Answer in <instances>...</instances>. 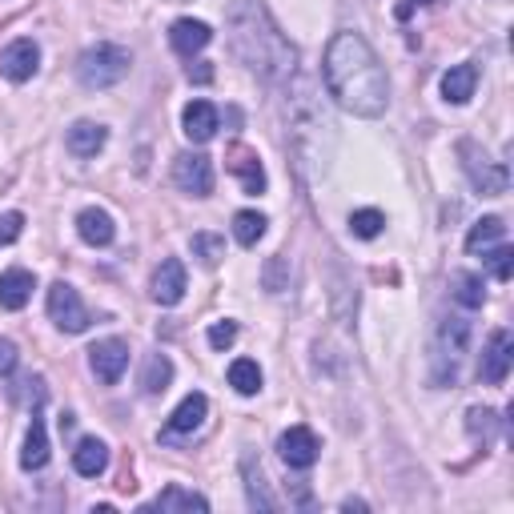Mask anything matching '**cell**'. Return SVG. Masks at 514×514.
<instances>
[{
	"label": "cell",
	"mask_w": 514,
	"mask_h": 514,
	"mask_svg": "<svg viewBox=\"0 0 514 514\" xmlns=\"http://www.w3.org/2000/svg\"><path fill=\"white\" fill-rule=\"evenodd\" d=\"M326 89L354 117H382L390 109V77L362 33H338L326 45Z\"/></svg>",
	"instance_id": "obj_1"
},
{
	"label": "cell",
	"mask_w": 514,
	"mask_h": 514,
	"mask_svg": "<svg viewBox=\"0 0 514 514\" xmlns=\"http://www.w3.org/2000/svg\"><path fill=\"white\" fill-rule=\"evenodd\" d=\"M229 25V45L262 81H290L298 73V49L286 41V33L274 25L270 9L262 0H233L225 17Z\"/></svg>",
	"instance_id": "obj_2"
},
{
	"label": "cell",
	"mask_w": 514,
	"mask_h": 514,
	"mask_svg": "<svg viewBox=\"0 0 514 514\" xmlns=\"http://www.w3.org/2000/svg\"><path fill=\"white\" fill-rule=\"evenodd\" d=\"M314 93H310V81H298V97H294V129H290V137H294V149L302 153V157H310V161H322L326 153H322V137L330 141L334 137V125H330V117H326V109L318 105V101H310ZM326 165V161H322Z\"/></svg>",
	"instance_id": "obj_3"
},
{
	"label": "cell",
	"mask_w": 514,
	"mask_h": 514,
	"mask_svg": "<svg viewBox=\"0 0 514 514\" xmlns=\"http://www.w3.org/2000/svg\"><path fill=\"white\" fill-rule=\"evenodd\" d=\"M129 69H133L129 49L109 45V41L85 49L81 61H77V77H81L85 89H113V85H121V81L129 77Z\"/></svg>",
	"instance_id": "obj_4"
},
{
	"label": "cell",
	"mask_w": 514,
	"mask_h": 514,
	"mask_svg": "<svg viewBox=\"0 0 514 514\" xmlns=\"http://www.w3.org/2000/svg\"><path fill=\"white\" fill-rule=\"evenodd\" d=\"M470 350V322L466 318H442V330H438V346H434V366H438V382H454L458 378V366Z\"/></svg>",
	"instance_id": "obj_5"
},
{
	"label": "cell",
	"mask_w": 514,
	"mask_h": 514,
	"mask_svg": "<svg viewBox=\"0 0 514 514\" xmlns=\"http://www.w3.org/2000/svg\"><path fill=\"white\" fill-rule=\"evenodd\" d=\"M458 153H462V165H466V173H470V185H474L482 197H502V193H506L510 173H506L502 161H490V157H486L478 145H470V141H462Z\"/></svg>",
	"instance_id": "obj_6"
},
{
	"label": "cell",
	"mask_w": 514,
	"mask_h": 514,
	"mask_svg": "<svg viewBox=\"0 0 514 514\" xmlns=\"http://www.w3.org/2000/svg\"><path fill=\"white\" fill-rule=\"evenodd\" d=\"M49 318H53V326L57 330H65V334H85L89 330V310H85V302H81V294L69 286V282H57L53 290H49Z\"/></svg>",
	"instance_id": "obj_7"
},
{
	"label": "cell",
	"mask_w": 514,
	"mask_h": 514,
	"mask_svg": "<svg viewBox=\"0 0 514 514\" xmlns=\"http://www.w3.org/2000/svg\"><path fill=\"white\" fill-rule=\"evenodd\" d=\"M173 181L189 197H209L213 193V161L205 153H181L173 161Z\"/></svg>",
	"instance_id": "obj_8"
},
{
	"label": "cell",
	"mask_w": 514,
	"mask_h": 514,
	"mask_svg": "<svg viewBox=\"0 0 514 514\" xmlns=\"http://www.w3.org/2000/svg\"><path fill=\"white\" fill-rule=\"evenodd\" d=\"M37 69H41V49L33 37H17L13 45H5V53H0V73H5L13 85L33 81Z\"/></svg>",
	"instance_id": "obj_9"
},
{
	"label": "cell",
	"mask_w": 514,
	"mask_h": 514,
	"mask_svg": "<svg viewBox=\"0 0 514 514\" xmlns=\"http://www.w3.org/2000/svg\"><path fill=\"white\" fill-rule=\"evenodd\" d=\"M278 454H282V462L290 470H310L318 462V454H322V442H318V434L310 426H290L278 438Z\"/></svg>",
	"instance_id": "obj_10"
},
{
	"label": "cell",
	"mask_w": 514,
	"mask_h": 514,
	"mask_svg": "<svg viewBox=\"0 0 514 514\" xmlns=\"http://www.w3.org/2000/svg\"><path fill=\"white\" fill-rule=\"evenodd\" d=\"M89 366H93L97 382L117 386V382H121V374L129 370V346H125L121 338H101V342L89 350Z\"/></svg>",
	"instance_id": "obj_11"
},
{
	"label": "cell",
	"mask_w": 514,
	"mask_h": 514,
	"mask_svg": "<svg viewBox=\"0 0 514 514\" xmlns=\"http://www.w3.org/2000/svg\"><path fill=\"white\" fill-rule=\"evenodd\" d=\"M510 362H514V342H510V330H494L486 350H482V362H478V374L486 386H502L506 374H510Z\"/></svg>",
	"instance_id": "obj_12"
},
{
	"label": "cell",
	"mask_w": 514,
	"mask_h": 514,
	"mask_svg": "<svg viewBox=\"0 0 514 514\" xmlns=\"http://www.w3.org/2000/svg\"><path fill=\"white\" fill-rule=\"evenodd\" d=\"M225 165H229V173L241 181V189H245L249 197L266 193V169H262V161H257V153H253V149L233 145V149H229V157H225Z\"/></svg>",
	"instance_id": "obj_13"
},
{
	"label": "cell",
	"mask_w": 514,
	"mask_h": 514,
	"mask_svg": "<svg viewBox=\"0 0 514 514\" xmlns=\"http://www.w3.org/2000/svg\"><path fill=\"white\" fill-rule=\"evenodd\" d=\"M185 298V266L177 257H165L153 274V302L157 306H177Z\"/></svg>",
	"instance_id": "obj_14"
},
{
	"label": "cell",
	"mask_w": 514,
	"mask_h": 514,
	"mask_svg": "<svg viewBox=\"0 0 514 514\" xmlns=\"http://www.w3.org/2000/svg\"><path fill=\"white\" fill-rule=\"evenodd\" d=\"M181 125H185V137L193 141V145H205V141H213L217 137V105H209V101H189L185 105V113H181Z\"/></svg>",
	"instance_id": "obj_15"
},
{
	"label": "cell",
	"mask_w": 514,
	"mask_h": 514,
	"mask_svg": "<svg viewBox=\"0 0 514 514\" xmlns=\"http://www.w3.org/2000/svg\"><path fill=\"white\" fill-rule=\"evenodd\" d=\"M209 41H213V29H209L205 21H193V17H181V21H173V29H169V45H173V53H181V57L201 53Z\"/></svg>",
	"instance_id": "obj_16"
},
{
	"label": "cell",
	"mask_w": 514,
	"mask_h": 514,
	"mask_svg": "<svg viewBox=\"0 0 514 514\" xmlns=\"http://www.w3.org/2000/svg\"><path fill=\"white\" fill-rule=\"evenodd\" d=\"M105 141H109V129L97 125V121H77V125L65 133V149H69L73 157H97V153L105 149Z\"/></svg>",
	"instance_id": "obj_17"
},
{
	"label": "cell",
	"mask_w": 514,
	"mask_h": 514,
	"mask_svg": "<svg viewBox=\"0 0 514 514\" xmlns=\"http://www.w3.org/2000/svg\"><path fill=\"white\" fill-rule=\"evenodd\" d=\"M77 233H81L85 245H109V241L117 237V225H113V217H109L105 209L89 205V209L77 213Z\"/></svg>",
	"instance_id": "obj_18"
},
{
	"label": "cell",
	"mask_w": 514,
	"mask_h": 514,
	"mask_svg": "<svg viewBox=\"0 0 514 514\" xmlns=\"http://www.w3.org/2000/svg\"><path fill=\"white\" fill-rule=\"evenodd\" d=\"M205 414H209V398L193 390V394H185L181 406L169 414V426H165V430H169V434H193V430L205 422Z\"/></svg>",
	"instance_id": "obj_19"
},
{
	"label": "cell",
	"mask_w": 514,
	"mask_h": 514,
	"mask_svg": "<svg viewBox=\"0 0 514 514\" xmlns=\"http://www.w3.org/2000/svg\"><path fill=\"white\" fill-rule=\"evenodd\" d=\"M33 286H37V278L29 270H5L0 274V306L5 310H25L29 298H33Z\"/></svg>",
	"instance_id": "obj_20"
},
{
	"label": "cell",
	"mask_w": 514,
	"mask_h": 514,
	"mask_svg": "<svg viewBox=\"0 0 514 514\" xmlns=\"http://www.w3.org/2000/svg\"><path fill=\"white\" fill-rule=\"evenodd\" d=\"M153 510H165V514H205L209 502H205L197 490H185V486L173 482V486H165V490L157 494Z\"/></svg>",
	"instance_id": "obj_21"
},
{
	"label": "cell",
	"mask_w": 514,
	"mask_h": 514,
	"mask_svg": "<svg viewBox=\"0 0 514 514\" xmlns=\"http://www.w3.org/2000/svg\"><path fill=\"white\" fill-rule=\"evenodd\" d=\"M474 85H478V69L466 61V65H454L442 73V97L450 105H466L474 97Z\"/></svg>",
	"instance_id": "obj_22"
},
{
	"label": "cell",
	"mask_w": 514,
	"mask_h": 514,
	"mask_svg": "<svg viewBox=\"0 0 514 514\" xmlns=\"http://www.w3.org/2000/svg\"><path fill=\"white\" fill-rule=\"evenodd\" d=\"M105 466H109V446L101 438H81L73 450V470L81 478H97V474H105Z\"/></svg>",
	"instance_id": "obj_23"
},
{
	"label": "cell",
	"mask_w": 514,
	"mask_h": 514,
	"mask_svg": "<svg viewBox=\"0 0 514 514\" xmlns=\"http://www.w3.org/2000/svg\"><path fill=\"white\" fill-rule=\"evenodd\" d=\"M241 474H245V494H249V506H257V510H278V506H282V502L270 494L266 474H262V466H257L253 458H245V462H241Z\"/></svg>",
	"instance_id": "obj_24"
},
{
	"label": "cell",
	"mask_w": 514,
	"mask_h": 514,
	"mask_svg": "<svg viewBox=\"0 0 514 514\" xmlns=\"http://www.w3.org/2000/svg\"><path fill=\"white\" fill-rule=\"evenodd\" d=\"M498 241H506V221L502 217H482V221H474L470 225V233H466V253H486L490 245H498Z\"/></svg>",
	"instance_id": "obj_25"
},
{
	"label": "cell",
	"mask_w": 514,
	"mask_h": 514,
	"mask_svg": "<svg viewBox=\"0 0 514 514\" xmlns=\"http://www.w3.org/2000/svg\"><path fill=\"white\" fill-rule=\"evenodd\" d=\"M49 462V430L41 418H33L29 434H25V450H21V466L25 470H41Z\"/></svg>",
	"instance_id": "obj_26"
},
{
	"label": "cell",
	"mask_w": 514,
	"mask_h": 514,
	"mask_svg": "<svg viewBox=\"0 0 514 514\" xmlns=\"http://www.w3.org/2000/svg\"><path fill=\"white\" fill-rule=\"evenodd\" d=\"M169 382H173V362H169L165 354H153V358L145 362V370H141V390L153 398V394H165Z\"/></svg>",
	"instance_id": "obj_27"
},
{
	"label": "cell",
	"mask_w": 514,
	"mask_h": 514,
	"mask_svg": "<svg viewBox=\"0 0 514 514\" xmlns=\"http://www.w3.org/2000/svg\"><path fill=\"white\" fill-rule=\"evenodd\" d=\"M229 386H233L237 394L253 398L257 390H262V366H257L253 358H237V362L229 366Z\"/></svg>",
	"instance_id": "obj_28"
},
{
	"label": "cell",
	"mask_w": 514,
	"mask_h": 514,
	"mask_svg": "<svg viewBox=\"0 0 514 514\" xmlns=\"http://www.w3.org/2000/svg\"><path fill=\"white\" fill-rule=\"evenodd\" d=\"M266 225H270V221H266L262 213H257V209H241V213H233V237H237L245 249L266 237Z\"/></svg>",
	"instance_id": "obj_29"
},
{
	"label": "cell",
	"mask_w": 514,
	"mask_h": 514,
	"mask_svg": "<svg viewBox=\"0 0 514 514\" xmlns=\"http://www.w3.org/2000/svg\"><path fill=\"white\" fill-rule=\"evenodd\" d=\"M450 294H454V302L466 306V310H478V306L486 302L482 278H474V274H454V278H450Z\"/></svg>",
	"instance_id": "obj_30"
},
{
	"label": "cell",
	"mask_w": 514,
	"mask_h": 514,
	"mask_svg": "<svg viewBox=\"0 0 514 514\" xmlns=\"http://www.w3.org/2000/svg\"><path fill=\"white\" fill-rule=\"evenodd\" d=\"M193 257H197V262L201 266H217L221 262V257H225V241L217 237V233H193Z\"/></svg>",
	"instance_id": "obj_31"
},
{
	"label": "cell",
	"mask_w": 514,
	"mask_h": 514,
	"mask_svg": "<svg viewBox=\"0 0 514 514\" xmlns=\"http://www.w3.org/2000/svg\"><path fill=\"white\" fill-rule=\"evenodd\" d=\"M382 225H386V217H382L378 209H354V213H350V229H354V237H362V241L378 237Z\"/></svg>",
	"instance_id": "obj_32"
},
{
	"label": "cell",
	"mask_w": 514,
	"mask_h": 514,
	"mask_svg": "<svg viewBox=\"0 0 514 514\" xmlns=\"http://www.w3.org/2000/svg\"><path fill=\"white\" fill-rule=\"evenodd\" d=\"M478 257H482V262L494 270V278H498V282H510V257H514V253H510V245H502V241H498V245H490V249H486V253H478Z\"/></svg>",
	"instance_id": "obj_33"
},
{
	"label": "cell",
	"mask_w": 514,
	"mask_h": 514,
	"mask_svg": "<svg viewBox=\"0 0 514 514\" xmlns=\"http://www.w3.org/2000/svg\"><path fill=\"white\" fill-rule=\"evenodd\" d=\"M233 342H237V322L225 318V322H213V326H209V346H213V350H229Z\"/></svg>",
	"instance_id": "obj_34"
},
{
	"label": "cell",
	"mask_w": 514,
	"mask_h": 514,
	"mask_svg": "<svg viewBox=\"0 0 514 514\" xmlns=\"http://www.w3.org/2000/svg\"><path fill=\"white\" fill-rule=\"evenodd\" d=\"M470 434L474 438H482V442H490V434H494V410H470Z\"/></svg>",
	"instance_id": "obj_35"
},
{
	"label": "cell",
	"mask_w": 514,
	"mask_h": 514,
	"mask_svg": "<svg viewBox=\"0 0 514 514\" xmlns=\"http://www.w3.org/2000/svg\"><path fill=\"white\" fill-rule=\"evenodd\" d=\"M17 362H21V350H17V342L0 338V378H9V374L17 370Z\"/></svg>",
	"instance_id": "obj_36"
},
{
	"label": "cell",
	"mask_w": 514,
	"mask_h": 514,
	"mask_svg": "<svg viewBox=\"0 0 514 514\" xmlns=\"http://www.w3.org/2000/svg\"><path fill=\"white\" fill-rule=\"evenodd\" d=\"M25 229V213H0V241H17Z\"/></svg>",
	"instance_id": "obj_37"
},
{
	"label": "cell",
	"mask_w": 514,
	"mask_h": 514,
	"mask_svg": "<svg viewBox=\"0 0 514 514\" xmlns=\"http://www.w3.org/2000/svg\"><path fill=\"white\" fill-rule=\"evenodd\" d=\"M21 386H25V390H13L21 402H29V398H33V406H41V402H45V378H25Z\"/></svg>",
	"instance_id": "obj_38"
},
{
	"label": "cell",
	"mask_w": 514,
	"mask_h": 514,
	"mask_svg": "<svg viewBox=\"0 0 514 514\" xmlns=\"http://www.w3.org/2000/svg\"><path fill=\"white\" fill-rule=\"evenodd\" d=\"M282 270H286V257H270V266H266V286H270V294H282L286 286H282Z\"/></svg>",
	"instance_id": "obj_39"
},
{
	"label": "cell",
	"mask_w": 514,
	"mask_h": 514,
	"mask_svg": "<svg viewBox=\"0 0 514 514\" xmlns=\"http://www.w3.org/2000/svg\"><path fill=\"white\" fill-rule=\"evenodd\" d=\"M189 81H197V85H209V81H213V69H209V61H193V65H189Z\"/></svg>",
	"instance_id": "obj_40"
}]
</instances>
